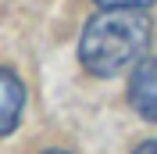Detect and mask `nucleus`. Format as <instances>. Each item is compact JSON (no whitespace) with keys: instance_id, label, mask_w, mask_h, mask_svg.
<instances>
[{"instance_id":"nucleus-1","label":"nucleus","mask_w":157,"mask_h":154,"mask_svg":"<svg viewBox=\"0 0 157 154\" xmlns=\"http://www.w3.org/2000/svg\"><path fill=\"white\" fill-rule=\"evenodd\" d=\"M150 39H154V22L147 7H100L82 25L78 61L89 75L111 79L147 58Z\"/></svg>"},{"instance_id":"nucleus-2","label":"nucleus","mask_w":157,"mask_h":154,"mask_svg":"<svg viewBox=\"0 0 157 154\" xmlns=\"http://www.w3.org/2000/svg\"><path fill=\"white\" fill-rule=\"evenodd\" d=\"M128 104L139 118L157 122V58H143L128 79Z\"/></svg>"},{"instance_id":"nucleus-3","label":"nucleus","mask_w":157,"mask_h":154,"mask_svg":"<svg viewBox=\"0 0 157 154\" xmlns=\"http://www.w3.org/2000/svg\"><path fill=\"white\" fill-rule=\"evenodd\" d=\"M25 83L14 68L0 65V136H7L18 129L21 111H25Z\"/></svg>"},{"instance_id":"nucleus-4","label":"nucleus","mask_w":157,"mask_h":154,"mask_svg":"<svg viewBox=\"0 0 157 154\" xmlns=\"http://www.w3.org/2000/svg\"><path fill=\"white\" fill-rule=\"evenodd\" d=\"M97 7H150L154 0H93Z\"/></svg>"},{"instance_id":"nucleus-5","label":"nucleus","mask_w":157,"mask_h":154,"mask_svg":"<svg viewBox=\"0 0 157 154\" xmlns=\"http://www.w3.org/2000/svg\"><path fill=\"white\" fill-rule=\"evenodd\" d=\"M132 154H157V140H143V144H139Z\"/></svg>"},{"instance_id":"nucleus-6","label":"nucleus","mask_w":157,"mask_h":154,"mask_svg":"<svg viewBox=\"0 0 157 154\" xmlns=\"http://www.w3.org/2000/svg\"><path fill=\"white\" fill-rule=\"evenodd\" d=\"M39 154H71V151H64V147H47V151H39Z\"/></svg>"}]
</instances>
